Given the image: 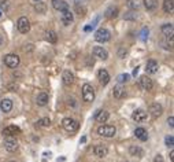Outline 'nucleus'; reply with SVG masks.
<instances>
[{"label": "nucleus", "mask_w": 174, "mask_h": 162, "mask_svg": "<svg viewBox=\"0 0 174 162\" xmlns=\"http://www.w3.org/2000/svg\"><path fill=\"white\" fill-rule=\"evenodd\" d=\"M154 162H163V157H162V155H156V157H155V160H154Z\"/></svg>", "instance_id": "obj_38"}, {"label": "nucleus", "mask_w": 174, "mask_h": 162, "mask_svg": "<svg viewBox=\"0 0 174 162\" xmlns=\"http://www.w3.org/2000/svg\"><path fill=\"white\" fill-rule=\"evenodd\" d=\"M93 55H95V58L102 59V61L108 59V52H107V50L103 48V47H95L93 48Z\"/></svg>", "instance_id": "obj_10"}, {"label": "nucleus", "mask_w": 174, "mask_h": 162, "mask_svg": "<svg viewBox=\"0 0 174 162\" xmlns=\"http://www.w3.org/2000/svg\"><path fill=\"white\" fill-rule=\"evenodd\" d=\"M148 33H150V30H148L147 28H143V29H141V32H140V39L143 40V41H147Z\"/></svg>", "instance_id": "obj_32"}, {"label": "nucleus", "mask_w": 174, "mask_h": 162, "mask_svg": "<svg viewBox=\"0 0 174 162\" xmlns=\"http://www.w3.org/2000/svg\"><path fill=\"white\" fill-rule=\"evenodd\" d=\"M115 133H117V129L112 125H102L97 129V135L104 136V138H112V136H115Z\"/></svg>", "instance_id": "obj_2"}, {"label": "nucleus", "mask_w": 174, "mask_h": 162, "mask_svg": "<svg viewBox=\"0 0 174 162\" xmlns=\"http://www.w3.org/2000/svg\"><path fill=\"white\" fill-rule=\"evenodd\" d=\"M119 55H121V56L126 55V51H125V50H121V51H119Z\"/></svg>", "instance_id": "obj_41"}, {"label": "nucleus", "mask_w": 174, "mask_h": 162, "mask_svg": "<svg viewBox=\"0 0 174 162\" xmlns=\"http://www.w3.org/2000/svg\"><path fill=\"white\" fill-rule=\"evenodd\" d=\"M4 148L7 150L8 152H14L18 150V142L12 138H7L4 140Z\"/></svg>", "instance_id": "obj_9"}, {"label": "nucleus", "mask_w": 174, "mask_h": 162, "mask_svg": "<svg viewBox=\"0 0 174 162\" xmlns=\"http://www.w3.org/2000/svg\"><path fill=\"white\" fill-rule=\"evenodd\" d=\"M19 62H21L19 56L15 55V54H8V55H6V56H4V63L8 66V68H11V69L18 68Z\"/></svg>", "instance_id": "obj_5"}, {"label": "nucleus", "mask_w": 174, "mask_h": 162, "mask_svg": "<svg viewBox=\"0 0 174 162\" xmlns=\"http://www.w3.org/2000/svg\"><path fill=\"white\" fill-rule=\"evenodd\" d=\"M162 33L166 37H173V24H164L162 25Z\"/></svg>", "instance_id": "obj_25"}, {"label": "nucleus", "mask_w": 174, "mask_h": 162, "mask_svg": "<svg viewBox=\"0 0 174 162\" xmlns=\"http://www.w3.org/2000/svg\"><path fill=\"white\" fill-rule=\"evenodd\" d=\"M34 10L37 11V14H44V12L47 11V4L43 3L41 0H39V2L34 4Z\"/></svg>", "instance_id": "obj_27"}, {"label": "nucleus", "mask_w": 174, "mask_h": 162, "mask_svg": "<svg viewBox=\"0 0 174 162\" xmlns=\"http://www.w3.org/2000/svg\"><path fill=\"white\" fill-rule=\"evenodd\" d=\"M170 160H172V161H174V151H172V152H170Z\"/></svg>", "instance_id": "obj_42"}, {"label": "nucleus", "mask_w": 174, "mask_h": 162, "mask_svg": "<svg viewBox=\"0 0 174 162\" xmlns=\"http://www.w3.org/2000/svg\"><path fill=\"white\" fill-rule=\"evenodd\" d=\"M119 14V10L118 7H114V6H111V7H108L106 10V12H104V15H106V18H108V20H114V18H117Z\"/></svg>", "instance_id": "obj_21"}, {"label": "nucleus", "mask_w": 174, "mask_h": 162, "mask_svg": "<svg viewBox=\"0 0 174 162\" xmlns=\"http://www.w3.org/2000/svg\"><path fill=\"white\" fill-rule=\"evenodd\" d=\"M136 18H137V14L133 11H129L128 14L125 15V20H136Z\"/></svg>", "instance_id": "obj_35"}, {"label": "nucleus", "mask_w": 174, "mask_h": 162, "mask_svg": "<svg viewBox=\"0 0 174 162\" xmlns=\"http://www.w3.org/2000/svg\"><path fill=\"white\" fill-rule=\"evenodd\" d=\"M112 94H114V98H117V99H122V98L126 96V91L122 85H115L112 90Z\"/></svg>", "instance_id": "obj_20"}, {"label": "nucleus", "mask_w": 174, "mask_h": 162, "mask_svg": "<svg viewBox=\"0 0 174 162\" xmlns=\"http://www.w3.org/2000/svg\"><path fill=\"white\" fill-rule=\"evenodd\" d=\"M133 120L136 122H143L147 120V113L144 112V110H141V109H137V110H134L133 112Z\"/></svg>", "instance_id": "obj_15"}, {"label": "nucleus", "mask_w": 174, "mask_h": 162, "mask_svg": "<svg viewBox=\"0 0 174 162\" xmlns=\"http://www.w3.org/2000/svg\"><path fill=\"white\" fill-rule=\"evenodd\" d=\"M52 7L58 11H65L69 10V3H66L65 0H52Z\"/></svg>", "instance_id": "obj_13"}, {"label": "nucleus", "mask_w": 174, "mask_h": 162, "mask_svg": "<svg viewBox=\"0 0 174 162\" xmlns=\"http://www.w3.org/2000/svg\"><path fill=\"white\" fill-rule=\"evenodd\" d=\"M17 28H18V30H19L21 33L26 34L30 30V22H29V20H28L26 17H21L19 20H18V22H17Z\"/></svg>", "instance_id": "obj_6"}, {"label": "nucleus", "mask_w": 174, "mask_h": 162, "mask_svg": "<svg viewBox=\"0 0 174 162\" xmlns=\"http://www.w3.org/2000/svg\"><path fill=\"white\" fill-rule=\"evenodd\" d=\"M39 125L47 128V126L51 125V120H49V118H41V120H39Z\"/></svg>", "instance_id": "obj_33"}, {"label": "nucleus", "mask_w": 174, "mask_h": 162, "mask_svg": "<svg viewBox=\"0 0 174 162\" xmlns=\"http://www.w3.org/2000/svg\"><path fill=\"white\" fill-rule=\"evenodd\" d=\"M97 77H99V81L102 85H107L110 81V74L106 69H100L99 73H97Z\"/></svg>", "instance_id": "obj_14"}, {"label": "nucleus", "mask_w": 174, "mask_h": 162, "mask_svg": "<svg viewBox=\"0 0 174 162\" xmlns=\"http://www.w3.org/2000/svg\"><path fill=\"white\" fill-rule=\"evenodd\" d=\"M138 84H140V87L143 88L144 91H151L154 87L152 80H151L150 77H147V76H141L140 80H138Z\"/></svg>", "instance_id": "obj_7"}, {"label": "nucleus", "mask_w": 174, "mask_h": 162, "mask_svg": "<svg viewBox=\"0 0 174 162\" xmlns=\"http://www.w3.org/2000/svg\"><path fill=\"white\" fill-rule=\"evenodd\" d=\"M62 126L65 128V131H67V132H75V131H78V128H80V124L75 121L74 118L67 117V118H65L62 121Z\"/></svg>", "instance_id": "obj_1"}, {"label": "nucleus", "mask_w": 174, "mask_h": 162, "mask_svg": "<svg viewBox=\"0 0 174 162\" xmlns=\"http://www.w3.org/2000/svg\"><path fill=\"white\" fill-rule=\"evenodd\" d=\"M129 152H130L133 157H143V150H141L138 146H130Z\"/></svg>", "instance_id": "obj_29"}, {"label": "nucleus", "mask_w": 174, "mask_h": 162, "mask_svg": "<svg viewBox=\"0 0 174 162\" xmlns=\"http://www.w3.org/2000/svg\"><path fill=\"white\" fill-rule=\"evenodd\" d=\"M134 135H136V138H137L138 140H141V142H145L148 139V133H147V131H145L144 128H136Z\"/></svg>", "instance_id": "obj_24"}, {"label": "nucleus", "mask_w": 174, "mask_h": 162, "mask_svg": "<svg viewBox=\"0 0 174 162\" xmlns=\"http://www.w3.org/2000/svg\"><path fill=\"white\" fill-rule=\"evenodd\" d=\"M0 17H2V11H0Z\"/></svg>", "instance_id": "obj_45"}, {"label": "nucleus", "mask_w": 174, "mask_h": 162, "mask_svg": "<svg viewBox=\"0 0 174 162\" xmlns=\"http://www.w3.org/2000/svg\"><path fill=\"white\" fill-rule=\"evenodd\" d=\"M163 10H164V12H167V14H172L174 11V0H164Z\"/></svg>", "instance_id": "obj_26"}, {"label": "nucleus", "mask_w": 174, "mask_h": 162, "mask_svg": "<svg viewBox=\"0 0 174 162\" xmlns=\"http://www.w3.org/2000/svg\"><path fill=\"white\" fill-rule=\"evenodd\" d=\"M108 117H110V114L107 112H104V110H99V112L95 113V120H96L97 122H100V124L106 122L107 120H108Z\"/></svg>", "instance_id": "obj_17"}, {"label": "nucleus", "mask_w": 174, "mask_h": 162, "mask_svg": "<svg viewBox=\"0 0 174 162\" xmlns=\"http://www.w3.org/2000/svg\"><path fill=\"white\" fill-rule=\"evenodd\" d=\"M129 78H130V76H129L128 73H123V74H119L118 77H117V81L118 82H126Z\"/></svg>", "instance_id": "obj_31"}, {"label": "nucleus", "mask_w": 174, "mask_h": 162, "mask_svg": "<svg viewBox=\"0 0 174 162\" xmlns=\"http://www.w3.org/2000/svg\"><path fill=\"white\" fill-rule=\"evenodd\" d=\"M0 8H2V10H4V11L8 10V2H7V0H4V2H0Z\"/></svg>", "instance_id": "obj_36"}, {"label": "nucleus", "mask_w": 174, "mask_h": 162, "mask_svg": "<svg viewBox=\"0 0 174 162\" xmlns=\"http://www.w3.org/2000/svg\"><path fill=\"white\" fill-rule=\"evenodd\" d=\"M62 80H63V84L65 85H71L74 82V74L70 72V70H65L62 74Z\"/></svg>", "instance_id": "obj_16"}, {"label": "nucleus", "mask_w": 174, "mask_h": 162, "mask_svg": "<svg viewBox=\"0 0 174 162\" xmlns=\"http://www.w3.org/2000/svg\"><path fill=\"white\" fill-rule=\"evenodd\" d=\"M93 154L99 158H104L108 154V148L104 144H97V146H95V148H93Z\"/></svg>", "instance_id": "obj_11"}, {"label": "nucleus", "mask_w": 174, "mask_h": 162, "mask_svg": "<svg viewBox=\"0 0 174 162\" xmlns=\"http://www.w3.org/2000/svg\"><path fill=\"white\" fill-rule=\"evenodd\" d=\"M3 43H4V40H3V37H2V36H0V47H2V46H3Z\"/></svg>", "instance_id": "obj_44"}, {"label": "nucleus", "mask_w": 174, "mask_h": 162, "mask_svg": "<svg viewBox=\"0 0 174 162\" xmlns=\"http://www.w3.org/2000/svg\"><path fill=\"white\" fill-rule=\"evenodd\" d=\"M167 122H169V125L172 126V128L174 126V118H173V117H169V120H167Z\"/></svg>", "instance_id": "obj_39"}, {"label": "nucleus", "mask_w": 174, "mask_h": 162, "mask_svg": "<svg viewBox=\"0 0 174 162\" xmlns=\"http://www.w3.org/2000/svg\"><path fill=\"white\" fill-rule=\"evenodd\" d=\"M36 102H37V104L41 106V107L45 106V104L48 103V94H47V92H40V94L37 95Z\"/></svg>", "instance_id": "obj_23"}, {"label": "nucleus", "mask_w": 174, "mask_h": 162, "mask_svg": "<svg viewBox=\"0 0 174 162\" xmlns=\"http://www.w3.org/2000/svg\"><path fill=\"white\" fill-rule=\"evenodd\" d=\"M0 110L3 113H10L12 110V102L10 99H2L0 100Z\"/></svg>", "instance_id": "obj_18"}, {"label": "nucleus", "mask_w": 174, "mask_h": 162, "mask_svg": "<svg viewBox=\"0 0 174 162\" xmlns=\"http://www.w3.org/2000/svg\"><path fill=\"white\" fill-rule=\"evenodd\" d=\"M36 2H39V0H36Z\"/></svg>", "instance_id": "obj_46"}, {"label": "nucleus", "mask_w": 174, "mask_h": 162, "mask_svg": "<svg viewBox=\"0 0 174 162\" xmlns=\"http://www.w3.org/2000/svg\"><path fill=\"white\" fill-rule=\"evenodd\" d=\"M82 98H84L85 102H93L95 90L91 84H84V87H82Z\"/></svg>", "instance_id": "obj_4"}, {"label": "nucleus", "mask_w": 174, "mask_h": 162, "mask_svg": "<svg viewBox=\"0 0 174 162\" xmlns=\"http://www.w3.org/2000/svg\"><path fill=\"white\" fill-rule=\"evenodd\" d=\"M128 6H129V7H130V8H137V3H134L133 0H129Z\"/></svg>", "instance_id": "obj_37"}, {"label": "nucleus", "mask_w": 174, "mask_h": 162, "mask_svg": "<svg viewBox=\"0 0 174 162\" xmlns=\"http://www.w3.org/2000/svg\"><path fill=\"white\" fill-rule=\"evenodd\" d=\"M92 29H93L92 25H88V26H85V28H84V30H85V32H91Z\"/></svg>", "instance_id": "obj_40"}, {"label": "nucleus", "mask_w": 174, "mask_h": 162, "mask_svg": "<svg viewBox=\"0 0 174 162\" xmlns=\"http://www.w3.org/2000/svg\"><path fill=\"white\" fill-rule=\"evenodd\" d=\"M150 113L152 117H159L160 114L163 113V109L159 103H154V104H151V107H150Z\"/></svg>", "instance_id": "obj_22"}, {"label": "nucleus", "mask_w": 174, "mask_h": 162, "mask_svg": "<svg viewBox=\"0 0 174 162\" xmlns=\"http://www.w3.org/2000/svg\"><path fill=\"white\" fill-rule=\"evenodd\" d=\"M137 73H138V68H136L134 70H133V76H136V74H137Z\"/></svg>", "instance_id": "obj_43"}, {"label": "nucleus", "mask_w": 174, "mask_h": 162, "mask_svg": "<svg viewBox=\"0 0 174 162\" xmlns=\"http://www.w3.org/2000/svg\"><path fill=\"white\" fill-rule=\"evenodd\" d=\"M164 142H166V146H167V147H173V146H174V138H173L172 135L167 136V138L164 139Z\"/></svg>", "instance_id": "obj_34"}, {"label": "nucleus", "mask_w": 174, "mask_h": 162, "mask_svg": "<svg viewBox=\"0 0 174 162\" xmlns=\"http://www.w3.org/2000/svg\"><path fill=\"white\" fill-rule=\"evenodd\" d=\"M45 39L49 41V43H52V44H55L56 41H58V36H56V33L53 30H48L45 33Z\"/></svg>", "instance_id": "obj_30"}, {"label": "nucleus", "mask_w": 174, "mask_h": 162, "mask_svg": "<svg viewBox=\"0 0 174 162\" xmlns=\"http://www.w3.org/2000/svg\"><path fill=\"white\" fill-rule=\"evenodd\" d=\"M110 39H111V33L107 29H104V28L96 30V33H95V40H96L97 43H107Z\"/></svg>", "instance_id": "obj_3"}, {"label": "nucleus", "mask_w": 174, "mask_h": 162, "mask_svg": "<svg viewBox=\"0 0 174 162\" xmlns=\"http://www.w3.org/2000/svg\"><path fill=\"white\" fill-rule=\"evenodd\" d=\"M61 20L63 22V25L65 26H69V25L73 22V20H74V15H73V12L70 11V8L69 10H65V11H61Z\"/></svg>", "instance_id": "obj_8"}, {"label": "nucleus", "mask_w": 174, "mask_h": 162, "mask_svg": "<svg viewBox=\"0 0 174 162\" xmlns=\"http://www.w3.org/2000/svg\"><path fill=\"white\" fill-rule=\"evenodd\" d=\"M158 62L155 61V59H150V61L147 62V65H145V72L148 73V74H155V73L158 72Z\"/></svg>", "instance_id": "obj_12"}, {"label": "nucleus", "mask_w": 174, "mask_h": 162, "mask_svg": "<svg viewBox=\"0 0 174 162\" xmlns=\"http://www.w3.org/2000/svg\"><path fill=\"white\" fill-rule=\"evenodd\" d=\"M17 133H21V129L15 125L6 126V128L3 129V135L4 136H14V135H17Z\"/></svg>", "instance_id": "obj_19"}, {"label": "nucleus", "mask_w": 174, "mask_h": 162, "mask_svg": "<svg viewBox=\"0 0 174 162\" xmlns=\"http://www.w3.org/2000/svg\"><path fill=\"white\" fill-rule=\"evenodd\" d=\"M144 6L148 11H154L158 7V0H144Z\"/></svg>", "instance_id": "obj_28"}]
</instances>
